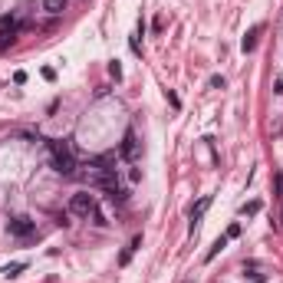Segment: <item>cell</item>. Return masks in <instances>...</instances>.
<instances>
[{
    "mask_svg": "<svg viewBox=\"0 0 283 283\" xmlns=\"http://www.w3.org/2000/svg\"><path fill=\"white\" fill-rule=\"evenodd\" d=\"M49 152H53V172L56 175H63V178L76 175V158H73L69 142H49Z\"/></svg>",
    "mask_w": 283,
    "mask_h": 283,
    "instance_id": "6da1fadb",
    "label": "cell"
},
{
    "mask_svg": "<svg viewBox=\"0 0 283 283\" xmlns=\"http://www.w3.org/2000/svg\"><path fill=\"white\" fill-rule=\"evenodd\" d=\"M69 211H73L76 217H86V221H89V217H92V211H99L96 194H89V191L73 194V198H69Z\"/></svg>",
    "mask_w": 283,
    "mask_h": 283,
    "instance_id": "7a4b0ae2",
    "label": "cell"
},
{
    "mask_svg": "<svg viewBox=\"0 0 283 283\" xmlns=\"http://www.w3.org/2000/svg\"><path fill=\"white\" fill-rule=\"evenodd\" d=\"M17 33H20V20H17L14 14H4L0 17V49L10 46V43L17 40Z\"/></svg>",
    "mask_w": 283,
    "mask_h": 283,
    "instance_id": "3957f363",
    "label": "cell"
},
{
    "mask_svg": "<svg viewBox=\"0 0 283 283\" xmlns=\"http://www.w3.org/2000/svg\"><path fill=\"white\" fill-rule=\"evenodd\" d=\"M7 231L14 237H30L36 231V221H33V217H27V214H17V217H10V221H7Z\"/></svg>",
    "mask_w": 283,
    "mask_h": 283,
    "instance_id": "277c9868",
    "label": "cell"
},
{
    "mask_svg": "<svg viewBox=\"0 0 283 283\" xmlns=\"http://www.w3.org/2000/svg\"><path fill=\"white\" fill-rule=\"evenodd\" d=\"M119 155H122L125 161H135L138 158V135L135 132H125V138H122V148H119Z\"/></svg>",
    "mask_w": 283,
    "mask_h": 283,
    "instance_id": "5b68a950",
    "label": "cell"
},
{
    "mask_svg": "<svg viewBox=\"0 0 283 283\" xmlns=\"http://www.w3.org/2000/svg\"><path fill=\"white\" fill-rule=\"evenodd\" d=\"M102 191H105V198H109L112 204H125V201H129V191H125V188L119 185V181H109V185H105Z\"/></svg>",
    "mask_w": 283,
    "mask_h": 283,
    "instance_id": "8992f818",
    "label": "cell"
},
{
    "mask_svg": "<svg viewBox=\"0 0 283 283\" xmlns=\"http://www.w3.org/2000/svg\"><path fill=\"white\" fill-rule=\"evenodd\" d=\"M211 201H214V198H211V194H204V198H201V201H198V204H194V207H191V231H194V228H198V224H201V217H204V214H207V207H211Z\"/></svg>",
    "mask_w": 283,
    "mask_h": 283,
    "instance_id": "52a82bcc",
    "label": "cell"
},
{
    "mask_svg": "<svg viewBox=\"0 0 283 283\" xmlns=\"http://www.w3.org/2000/svg\"><path fill=\"white\" fill-rule=\"evenodd\" d=\"M260 33H263V23H257V27H250V30H247V36H244V43H241L244 53L257 49V40H260Z\"/></svg>",
    "mask_w": 283,
    "mask_h": 283,
    "instance_id": "ba28073f",
    "label": "cell"
},
{
    "mask_svg": "<svg viewBox=\"0 0 283 283\" xmlns=\"http://www.w3.org/2000/svg\"><path fill=\"white\" fill-rule=\"evenodd\" d=\"M40 10L49 17H60L63 10H66V0H40Z\"/></svg>",
    "mask_w": 283,
    "mask_h": 283,
    "instance_id": "9c48e42d",
    "label": "cell"
},
{
    "mask_svg": "<svg viewBox=\"0 0 283 283\" xmlns=\"http://www.w3.org/2000/svg\"><path fill=\"white\" fill-rule=\"evenodd\" d=\"M23 270H27V260H14V263H7V267L0 270V273L7 276V280H14V276H20Z\"/></svg>",
    "mask_w": 283,
    "mask_h": 283,
    "instance_id": "30bf717a",
    "label": "cell"
},
{
    "mask_svg": "<svg viewBox=\"0 0 283 283\" xmlns=\"http://www.w3.org/2000/svg\"><path fill=\"white\" fill-rule=\"evenodd\" d=\"M244 276H247L250 283H267V273H260V270H257V263H250V270L244 267Z\"/></svg>",
    "mask_w": 283,
    "mask_h": 283,
    "instance_id": "8fae6325",
    "label": "cell"
},
{
    "mask_svg": "<svg viewBox=\"0 0 283 283\" xmlns=\"http://www.w3.org/2000/svg\"><path fill=\"white\" fill-rule=\"evenodd\" d=\"M224 247H228V234H224V237H217V241H214V244H211V250H207V260H214V257H217V254H221V250H224Z\"/></svg>",
    "mask_w": 283,
    "mask_h": 283,
    "instance_id": "7c38bea8",
    "label": "cell"
},
{
    "mask_svg": "<svg viewBox=\"0 0 283 283\" xmlns=\"http://www.w3.org/2000/svg\"><path fill=\"white\" fill-rule=\"evenodd\" d=\"M241 211H244V214H247V217H254V214H260V201H247V204H244V207H241Z\"/></svg>",
    "mask_w": 283,
    "mask_h": 283,
    "instance_id": "4fadbf2b",
    "label": "cell"
},
{
    "mask_svg": "<svg viewBox=\"0 0 283 283\" xmlns=\"http://www.w3.org/2000/svg\"><path fill=\"white\" fill-rule=\"evenodd\" d=\"M109 76H112V79H122V66H119V60L109 63Z\"/></svg>",
    "mask_w": 283,
    "mask_h": 283,
    "instance_id": "5bb4252c",
    "label": "cell"
},
{
    "mask_svg": "<svg viewBox=\"0 0 283 283\" xmlns=\"http://www.w3.org/2000/svg\"><path fill=\"white\" fill-rule=\"evenodd\" d=\"M207 86H211V89H224V76H211V83H207Z\"/></svg>",
    "mask_w": 283,
    "mask_h": 283,
    "instance_id": "9a60e30c",
    "label": "cell"
},
{
    "mask_svg": "<svg viewBox=\"0 0 283 283\" xmlns=\"http://www.w3.org/2000/svg\"><path fill=\"white\" fill-rule=\"evenodd\" d=\"M129 260H132V247H125V250H122V257H119V263H122V267H125V263H129Z\"/></svg>",
    "mask_w": 283,
    "mask_h": 283,
    "instance_id": "2e32d148",
    "label": "cell"
},
{
    "mask_svg": "<svg viewBox=\"0 0 283 283\" xmlns=\"http://www.w3.org/2000/svg\"><path fill=\"white\" fill-rule=\"evenodd\" d=\"M152 30H155V33H161V30H165V20H161V17H155V23H152Z\"/></svg>",
    "mask_w": 283,
    "mask_h": 283,
    "instance_id": "e0dca14e",
    "label": "cell"
},
{
    "mask_svg": "<svg viewBox=\"0 0 283 283\" xmlns=\"http://www.w3.org/2000/svg\"><path fill=\"white\" fill-rule=\"evenodd\" d=\"M14 83H17V86L27 83V73H23V69H20V73H14Z\"/></svg>",
    "mask_w": 283,
    "mask_h": 283,
    "instance_id": "ac0fdd59",
    "label": "cell"
},
{
    "mask_svg": "<svg viewBox=\"0 0 283 283\" xmlns=\"http://www.w3.org/2000/svg\"><path fill=\"white\" fill-rule=\"evenodd\" d=\"M228 237H241V224H231V228H228Z\"/></svg>",
    "mask_w": 283,
    "mask_h": 283,
    "instance_id": "d6986e66",
    "label": "cell"
},
{
    "mask_svg": "<svg viewBox=\"0 0 283 283\" xmlns=\"http://www.w3.org/2000/svg\"><path fill=\"white\" fill-rule=\"evenodd\" d=\"M273 92H276V96H283V79H276V83H273Z\"/></svg>",
    "mask_w": 283,
    "mask_h": 283,
    "instance_id": "ffe728a7",
    "label": "cell"
}]
</instances>
